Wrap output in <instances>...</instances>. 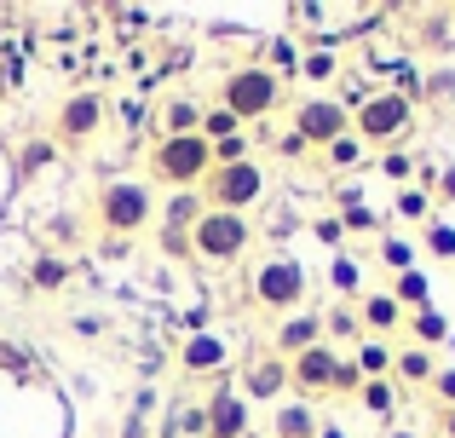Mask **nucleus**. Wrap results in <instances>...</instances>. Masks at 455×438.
<instances>
[{
	"label": "nucleus",
	"instance_id": "obj_41",
	"mask_svg": "<svg viewBox=\"0 0 455 438\" xmlns=\"http://www.w3.org/2000/svg\"><path fill=\"white\" fill-rule=\"evenodd\" d=\"M311 236H317V243H323V248H334V254H340V243H346V231H340V219H329V214H323V219H311Z\"/></svg>",
	"mask_w": 455,
	"mask_h": 438
},
{
	"label": "nucleus",
	"instance_id": "obj_51",
	"mask_svg": "<svg viewBox=\"0 0 455 438\" xmlns=\"http://www.w3.org/2000/svg\"><path fill=\"white\" fill-rule=\"evenodd\" d=\"M243 438H271V433H259V427H248V433H243Z\"/></svg>",
	"mask_w": 455,
	"mask_h": 438
},
{
	"label": "nucleus",
	"instance_id": "obj_10",
	"mask_svg": "<svg viewBox=\"0 0 455 438\" xmlns=\"http://www.w3.org/2000/svg\"><path fill=\"white\" fill-rule=\"evenodd\" d=\"M334 363H340V352H334L329 340H317L311 352L289 358V393H294V398H306V404L329 398V386H334Z\"/></svg>",
	"mask_w": 455,
	"mask_h": 438
},
{
	"label": "nucleus",
	"instance_id": "obj_9",
	"mask_svg": "<svg viewBox=\"0 0 455 438\" xmlns=\"http://www.w3.org/2000/svg\"><path fill=\"white\" fill-rule=\"evenodd\" d=\"M104 122H110L104 92L99 87H81V92H69V99L58 104V115H52V145L58 150H81V145H92V139L104 133Z\"/></svg>",
	"mask_w": 455,
	"mask_h": 438
},
{
	"label": "nucleus",
	"instance_id": "obj_16",
	"mask_svg": "<svg viewBox=\"0 0 455 438\" xmlns=\"http://www.w3.org/2000/svg\"><path fill=\"white\" fill-rule=\"evenodd\" d=\"M323 340H329L334 352H352V346H363V317H357V306L352 300H334V306H323Z\"/></svg>",
	"mask_w": 455,
	"mask_h": 438
},
{
	"label": "nucleus",
	"instance_id": "obj_27",
	"mask_svg": "<svg viewBox=\"0 0 455 438\" xmlns=\"http://www.w3.org/2000/svg\"><path fill=\"white\" fill-rule=\"evenodd\" d=\"M375 259L392 271V277H403V271H415V243H410V236H398V231H380L375 236Z\"/></svg>",
	"mask_w": 455,
	"mask_h": 438
},
{
	"label": "nucleus",
	"instance_id": "obj_30",
	"mask_svg": "<svg viewBox=\"0 0 455 438\" xmlns=\"http://www.w3.org/2000/svg\"><path fill=\"white\" fill-rule=\"evenodd\" d=\"M294 76H306L311 87H323V81L346 76V69H340V58H334V46H311V52H300V69H294Z\"/></svg>",
	"mask_w": 455,
	"mask_h": 438
},
{
	"label": "nucleus",
	"instance_id": "obj_39",
	"mask_svg": "<svg viewBox=\"0 0 455 438\" xmlns=\"http://www.w3.org/2000/svg\"><path fill=\"white\" fill-rule=\"evenodd\" d=\"M340 231H352V236H357V231H375V236H380V231H387V219L369 214L363 203H352V208H340Z\"/></svg>",
	"mask_w": 455,
	"mask_h": 438
},
{
	"label": "nucleus",
	"instance_id": "obj_22",
	"mask_svg": "<svg viewBox=\"0 0 455 438\" xmlns=\"http://www.w3.org/2000/svg\"><path fill=\"white\" fill-rule=\"evenodd\" d=\"M352 363L363 370V381H392V363H398V340H363V346H352Z\"/></svg>",
	"mask_w": 455,
	"mask_h": 438
},
{
	"label": "nucleus",
	"instance_id": "obj_18",
	"mask_svg": "<svg viewBox=\"0 0 455 438\" xmlns=\"http://www.w3.org/2000/svg\"><path fill=\"white\" fill-rule=\"evenodd\" d=\"M208 214V203H202L196 191H173L162 208H156V231H173V236H190L196 231V219Z\"/></svg>",
	"mask_w": 455,
	"mask_h": 438
},
{
	"label": "nucleus",
	"instance_id": "obj_32",
	"mask_svg": "<svg viewBox=\"0 0 455 438\" xmlns=\"http://www.w3.org/2000/svg\"><path fill=\"white\" fill-rule=\"evenodd\" d=\"M421 46H427V52L455 46V12H427V18H421Z\"/></svg>",
	"mask_w": 455,
	"mask_h": 438
},
{
	"label": "nucleus",
	"instance_id": "obj_5",
	"mask_svg": "<svg viewBox=\"0 0 455 438\" xmlns=\"http://www.w3.org/2000/svg\"><path fill=\"white\" fill-rule=\"evenodd\" d=\"M271 191V168L259 156L248 162H225V168H213L208 179L196 185V196L213 208V214H248V208H259Z\"/></svg>",
	"mask_w": 455,
	"mask_h": 438
},
{
	"label": "nucleus",
	"instance_id": "obj_29",
	"mask_svg": "<svg viewBox=\"0 0 455 438\" xmlns=\"http://www.w3.org/2000/svg\"><path fill=\"white\" fill-rule=\"evenodd\" d=\"M64 283H69V259H64V254H35V259H29V289L58 294Z\"/></svg>",
	"mask_w": 455,
	"mask_h": 438
},
{
	"label": "nucleus",
	"instance_id": "obj_26",
	"mask_svg": "<svg viewBox=\"0 0 455 438\" xmlns=\"http://www.w3.org/2000/svg\"><path fill=\"white\" fill-rule=\"evenodd\" d=\"M352 404H363L369 416L392 421V416H398V404H403V393H398V381H363V386H357V398H352Z\"/></svg>",
	"mask_w": 455,
	"mask_h": 438
},
{
	"label": "nucleus",
	"instance_id": "obj_2",
	"mask_svg": "<svg viewBox=\"0 0 455 438\" xmlns=\"http://www.w3.org/2000/svg\"><path fill=\"white\" fill-rule=\"evenodd\" d=\"M156 185L150 179H104L99 196H92V214H99V231L104 236H145L156 225Z\"/></svg>",
	"mask_w": 455,
	"mask_h": 438
},
{
	"label": "nucleus",
	"instance_id": "obj_20",
	"mask_svg": "<svg viewBox=\"0 0 455 438\" xmlns=\"http://www.w3.org/2000/svg\"><path fill=\"white\" fill-rule=\"evenodd\" d=\"M433 375H438V352L398 346V363H392V381H398V393H410V386H433Z\"/></svg>",
	"mask_w": 455,
	"mask_h": 438
},
{
	"label": "nucleus",
	"instance_id": "obj_38",
	"mask_svg": "<svg viewBox=\"0 0 455 438\" xmlns=\"http://www.w3.org/2000/svg\"><path fill=\"white\" fill-rule=\"evenodd\" d=\"M421 243H427V254H438V259H455V225H450V219H433V225H427V236H421Z\"/></svg>",
	"mask_w": 455,
	"mask_h": 438
},
{
	"label": "nucleus",
	"instance_id": "obj_13",
	"mask_svg": "<svg viewBox=\"0 0 455 438\" xmlns=\"http://www.w3.org/2000/svg\"><path fill=\"white\" fill-rule=\"evenodd\" d=\"M323 340V306H300V312L277 317V329H271V352L277 358H300Z\"/></svg>",
	"mask_w": 455,
	"mask_h": 438
},
{
	"label": "nucleus",
	"instance_id": "obj_15",
	"mask_svg": "<svg viewBox=\"0 0 455 438\" xmlns=\"http://www.w3.org/2000/svg\"><path fill=\"white\" fill-rule=\"evenodd\" d=\"M357 317H363V335L369 340H398L410 312H403L387 289H363V294H357Z\"/></svg>",
	"mask_w": 455,
	"mask_h": 438
},
{
	"label": "nucleus",
	"instance_id": "obj_6",
	"mask_svg": "<svg viewBox=\"0 0 455 438\" xmlns=\"http://www.w3.org/2000/svg\"><path fill=\"white\" fill-rule=\"evenodd\" d=\"M220 104L236 115V122H266V115L283 110V76L266 64H236L220 76Z\"/></svg>",
	"mask_w": 455,
	"mask_h": 438
},
{
	"label": "nucleus",
	"instance_id": "obj_34",
	"mask_svg": "<svg viewBox=\"0 0 455 438\" xmlns=\"http://www.w3.org/2000/svg\"><path fill=\"white\" fill-rule=\"evenodd\" d=\"M415 168H421V162H415L410 156V150H380V179H392V185H398V191H403V185H415Z\"/></svg>",
	"mask_w": 455,
	"mask_h": 438
},
{
	"label": "nucleus",
	"instance_id": "obj_44",
	"mask_svg": "<svg viewBox=\"0 0 455 438\" xmlns=\"http://www.w3.org/2000/svg\"><path fill=\"white\" fill-rule=\"evenodd\" d=\"M277 156L300 162V156H311V150H306V145H300V139H294V133H283V139H277Z\"/></svg>",
	"mask_w": 455,
	"mask_h": 438
},
{
	"label": "nucleus",
	"instance_id": "obj_17",
	"mask_svg": "<svg viewBox=\"0 0 455 438\" xmlns=\"http://www.w3.org/2000/svg\"><path fill=\"white\" fill-rule=\"evenodd\" d=\"M317 427H323V416L306 398H283V404L271 410V438H317Z\"/></svg>",
	"mask_w": 455,
	"mask_h": 438
},
{
	"label": "nucleus",
	"instance_id": "obj_40",
	"mask_svg": "<svg viewBox=\"0 0 455 438\" xmlns=\"http://www.w3.org/2000/svg\"><path fill=\"white\" fill-rule=\"evenodd\" d=\"M0 370H6L12 381H29V375H35V363L23 358V346H12V340H0Z\"/></svg>",
	"mask_w": 455,
	"mask_h": 438
},
{
	"label": "nucleus",
	"instance_id": "obj_25",
	"mask_svg": "<svg viewBox=\"0 0 455 438\" xmlns=\"http://www.w3.org/2000/svg\"><path fill=\"white\" fill-rule=\"evenodd\" d=\"M392 300L403 306V312H427V306H433V283H427V271L415 266V271H403V277H392Z\"/></svg>",
	"mask_w": 455,
	"mask_h": 438
},
{
	"label": "nucleus",
	"instance_id": "obj_7",
	"mask_svg": "<svg viewBox=\"0 0 455 438\" xmlns=\"http://www.w3.org/2000/svg\"><path fill=\"white\" fill-rule=\"evenodd\" d=\"M248 248H254V219L248 214H202L196 231H190V259L196 266H213V271H231L248 259Z\"/></svg>",
	"mask_w": 455,
	"mask_h": 438
},
{
	"label": "nucleus",
	"instance_id": "obj_42",
	"mask_svg": "<svg viewBox=\"0 0 455 438\" xmlns=\"http://www.w3.org/2000/svg\"><path fill=\"white\" fill-rule=\"evenodd\" d=\"M433 393H438V410H455V370H444V363H438Z\"/></svg>",
	"mask_w": 455,
	"mask_h": 438
},
{
	"label": "nucleus",
	"instance_id": "obj_19",
	"mask_svg": "<svg viewBox=\"0 0 455 438\" xmlns=\"http://www.w3.org/2000/svg\"><path fill=\"white\" fill-rule=\"evenodd\" d=\"M403 335H410V346H421V352L450 346V312H438V306L410 312V317H403Z\"/></svg>",
	"mask_w": 455,
	"mask_h": 438
},
{
	"label": "nucleus",
	"instance_id": "obj_21",
	"mask_svg": "<svg viewBox=\"0 0 455 438\" xmlns=\"http://www.w3.org/2000/svg\"><path fill=\"white\" fill-rule=\"evenodd\" d=\"M202 110L208 104H196V99H167L162 104V139H190V133H202Z\"/></svg>",
	"mask_w": 455,
	"mask_h": 438
},
{
	"label": "nucleus",
	"instance_id": "obj_48",
	"mask_svg": "<svg viewBox=\"0 0 455 438\" xmlns=\"http://www.w3.org/2000/svg\"><path fill=\"white\" fill-rule=\"evenodd\" d=\"M438 438H455V410H438Z\"/></svg>",
	"mask_w": 455,
	"mask_h": 438
},
{
	"label": "nucleus",
	"instance_id": "obj_37",
	"mask_svg": "<svg viewBox=\"0 0 455 438\" xmlns=\"http://www.w3.org/2000/svg\"><path fill=\"white\" fill-rule=\"evenodd\" d=\"M254 156V133H231L213 145V168H225V162H248Z\"/></svg>",
	"mask_w": 455,
	"mask_h": 438
},
{
	"label": "nucleus",
	"instance_id": "obj_33",
	"mask_svg": "<svg viewBox=\"0 0 455 438\" xmlns=\"http://www.w3.org/2000/svg\"><path fill=\"white\" fill-rule=\"evenodd\" d=\"M231 133H248V127L236 122L225 104H208V110H202V139H208V145H220V139H231Z\"/></svg>",
	"mask_w": 455,
	"mask_h": 438
},
{
	"label": "nucleus",
	"instance_id": "obj_8",
	"mask_svg": "<svg viewBox=\"0 0 455 438\" xmlns=\"http://www.w3.org/2000/svg\"><path fill=\"white\" fill-rule=\"evenodd\" d=\"M289 133L300 139L306 150H317V156H323L334 139L352 133V110H346L334 92H306V99L289 110Z\"/></svg>",
	"mask_w": 455,
	"mask_h": 438
},
{
	"label": "nucleus",
	"instance_id": "obj_4",
	"mask_svg": "<svg viewBox=\"0 0 455 438\" xmlns=\"http://www.w3.org/2000/svg\"><path fill=\"white\" fill-rule=\"evenodd\" d=\"M145 168H150V185H162L167 196H173V191H196V185L213 173V145L202 133H190V139H156L150 156H145Z\"/></svg>",
	"mask_w": 455,
	"mask_h": 438
},
{
	"label": "nucleus",
	"instance_id": "obj_28",
	"mask_svg": "<svg viewBox=\"0 0 455 438\" xmlns=\"http://www.w3.org/2000/svg\"><path fill=\"white\" fill-rule=\"evenodd\" d=\"M392 219H410V225H433V191H421V185H403L398 196H392Z\"/></svg>",
	"mask_w": 455,
	"mask_h": 438
},
{
	"label": "nucleus",
	"instance_id": "obj_49",
	"mask_svg": "<svg viewBox=\"0 0 455 438\" xmlns=\"http://www.w3.org/2000/svg\"><path fill=\"white\" fill-rule=\"evenodd\" d=\"M317 438H346V427H340V421H323V427H317Z\"/></svg>",
	"mask_w": 455,
	"mask_h": 438
},
{
	"label": "nucleus",
	"instance_id": "obj_36",
	"mask_svg": "<svg viewBox=\"0 0 455 438\" xmlns=\"http://www.w3.org/2000/svg\"><path fill=\"white\" fill-rule=\"evenodd\" d=\"M357 386H363V370L352 363V352H340V363H334V386H329V398H357Z\"/></svg>",
	"mask_w": 455,
	"mask_h": 438
},
{
	"label": "nucleus",
	"instance_id": "obj_43",
	"mask_svg": "<svg viewBox=\"0 0 455 438\" xmlns=\"http://www.w3.org/2000/svg\"><path fill=\"white\" fill-rule=\"evenodd\" d=\"M104 259H133V236H99Z\"/></svg>",
	"mask_w": 455,
	"mask_h": 438
},
{
	"label": "nucleus",
	"instance_id": "obj_14",
	"mask_svg": "<svg viewBox=\"0 0 455 438\" xmlns=\"http://www.w3.org/2000/svg\"><path fill=\"white\" fill-rule=\"evenodd\" d=\"M225 363H231V340H225L220 329L185 335V346H179V370H185L190 381H202V375H220Z\"/></svg>",
	"mask_w": 455,
	"mask_h": 438
},
{
	"label": "nucleus",
	"instance_id": "obj_31",
	"mask_svg": "<svg viewBox=\"0 0 455 438\" xmlns=\"http://www.w3.org/2000/svg\"><path fill=\"white\" fill-rule=\"evenodd\" d=\"M387 92H398L403 104H415V110H421L427 104V76L415 64H392V81H387Z\"/></svg>",
	"mask_w": 455,
	"mask_h": 438
},
{
	"label": "nucleus",
	"instance_id": "obj_11",
	"mask_svg": "<svg viewBox=\"0 0 455 438\" xmlns=\"http://www.w3.org/2000/svg\"><path fill=\"white\" fill-rule=\"evenodd\" d=\"M202 416H208V438H243L254 427V404H248L231 381H220L208 398H202Z\"/></svg>",
	"mask_w": 455,
	"mask_h": 438
},
{
	"label": "nucleus",
	"instance_id": "obj_53",
	"mask_svg": "<svg viewBox=\"0 0 455 438\" xmlns=\"http://www.w3.org/2000/svg\"><path fill=\"white\" fill-rule=\"evenodd\" d=\"M450 12H455V6H450Z\"/></svg>",
	"mask_w": 455,
	"mask_h": 438
},
{
	"label": "nucleus",
	"instance_id": "obj_45",
	"mask_svg": "<svg viewBox=\"0 0 455 438\" xmlns=\"http://www.w3.org/2000/svg\"><path fill=\"white\" fill-rule=\"evenodd\" d=\"M122 438H150V421L145 416H127L122 421Z\"/></svg>",
	"mask_w": 455,
	"mask_h": 438
},
{
	"label": "nucleus",
	"instance_id": "obj_23",
	"mask_svg": "<svg viewBox=\"0 0 455 438\" xmlns=\"http://www.w3.org/2000/svg\"><path fill=\"white\" fill-rule=\"evenodd\" d=\"M52 168H58V145H52V133L23 139V145H18V179H41V173H52Z\"/></svg>",
	"mask_w": 455,
	"mask_h": 438
},
{
	"label": "nucleus",
	"instance_id": "obj_35",
	"mask_svg": "<svg viewBox=\"0 0 455 438\" xmlns=\"http://www.w3.org/2000/svg\"><path fill=\"white\" fill-rule=\"evenodd\" d=\"M363 162V145H357V133H346V139H334L329 150H323V168H334V173H346V168H357Z\"/></svg>",
	"mask_w": 455,
	"mask_h": 438
},
{
	"label": "nucleus",
	"instance_id": "obj_50",
	"mask_svg": "<svg viewBox=\"0 0 455 438\" xmlns=\"http://www.w3.org/2000/svg\"><path fill=\"white\" fill-rule=\"evenodd\" d=\"M380 438H421V433H410V427H387Z\"/></svg>",
	"mask_w": 455,
	"mask_h": 438
},
{
	"label": "nucleus",
	"instance_id": "obj_52",
	"mask_svg": "<svg viewBox=\"0 0 455 438\" xmlns=\"http://www.w3.org/2000/svg\"><path fill=\"white\" fill-rule=\"evenodd\" d=\"M156 438H179V433H167V427H156Z\"/></svg>",
	"mask_w": 455,
	"mask_h": 438
},
{
	"label": "nucleus",
	"instance_id": "obj_12",
	"mask_svg": "<svg viewBox=\"0 0 455 438\" xmlns=\"http://www.w3.org/2000/svg\"><path fill=\"white\" fill-rule=\"evenodd\" d=\"M236 393L254 404V398H283L289 393V358H277V352H254V358L236 370Z\"/></svg>",
	"mask_w": 455,
	"mask_h": 438
},
{
	"label": "nucleus",
	"instance_id": "obj_46",
	"mask_svg": "<svg viewBox=\"0 0 455 438\" xmlns=\"http://www.w3.org/2000/svg\"><path fill=\"white\" fill-rule=\"evenodd\" d=\"M438 196H444V203H455V168L438 173Z\"/></svg>",
	"mask_w": 455,
	"mask_h": 438
},
{
	"label": "nucleus",
	"instance_id": "obj_1",
	"mask_svg": "<svg viewBox=\"0 0 455 438\" xmlns=\"http://www.w3.org/2000/svg\"><path fill=\"white\" fill-rule=\"evenodd\" d=\"M306 300H311V277L289 248H271V254L254 259V271H248V306H254V312L289 317V312H300Z\"/></svg>",
	"mask_w": 455,
	"mask_h": 438
},
{
	"label": "nucleus",
	"instance_id": "obj_47",
	"mask_svg": "<svg viewBox=\"0 0 455 438\" xmlns=\"http://www.w3.org/2000/svg\"><path fill=\"white\" fill-rule=\"evenodd\" d=\"M69 329H76V335H99V329H104V317H76Z\"/></svg>",
	"mask_w": 455,
	"mask_h": 438
},
{
	"label": "nucleus",
	"instance_id": "obj_3",
	"mask_svg": "<svg viewBox=\"0 0 455 438\" xmlns=\"http://www.w3.org/2000/svg\"><path fill=\"white\" fill-rule=\"evenodd\" d=\"M415 115H421L415 104H403L398 92H387V87H375L352 104V133H357L363 150H398L403 139L415 133Z\"/></svg>",
	"mask_w": 455,
	"mask_h": 438
},
{
	"label": "nucleus",
	"instance_id": "obj_24",
	"mask_svg": "<svg viewBox=\"0 0 455 438\" xmlns=\"http://www.w3.org/2000/svg\"><path fill=\"white\" fill-rule=\"evenodd\" d=\"M329 289H334V300H352L357 306V294H363V266H357L352 254H329Z\"/></svg>",
	"mask_w": 455,
	"mask_h": 438
}]
</instances>
